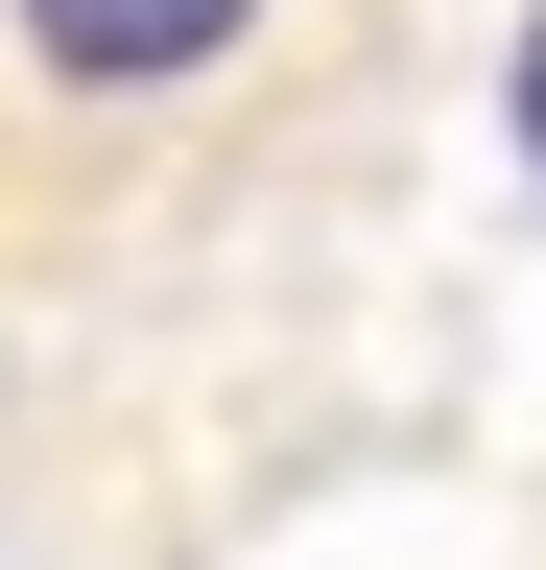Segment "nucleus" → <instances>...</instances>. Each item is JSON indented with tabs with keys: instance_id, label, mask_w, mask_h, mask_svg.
Instances as JSON below:
<instances>
[{
	"instance_id": "1",
	"label": "nucleus",
	"mask_w": 546,
	"mask_h": 570,
	"mask_svg": "<svg viewBox=\"0 0 546 570\" xmlns=\"http://www.w3.org/2000/svg\"><path fill=\"white\" fill-rule=\"evenodd\" d=\"M261 48H286V0H0V96L72 119V142H119V119H215Z\"/></svg>"
},
{
	"instance_id": "2",
	"label": "nucleus",
	"mask_w": 546,
	"mask_h": 570,
	"mask_svg": "<svg viewBox=\"0 0 546 570\" xmlns=\"http://www.w3.org/2000/svg\"><path fill=\"white\" fill-rule=\"evenodd\" d=\"M523 167H546V0H523Z\"/></svg>"
}]
</instances>
